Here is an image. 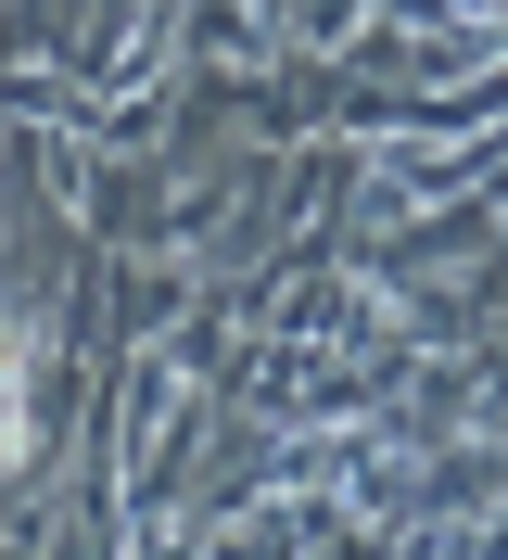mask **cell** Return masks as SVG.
Instances as JSON below:
<instances>
[{
    "label": "cell",
    "mask_w": 508,
    "mask_h": 560,
    "mask_svg": "<svg viewBox=\"0 0 508 560\" xmlns=\"http://www.w3.org/2000/svg\"><path fill=\"white\" fill-rule=\"evenodd\" d=\"M0 458H26V331L0 318Z\"/></svg>",
    "instance_id": "1"
}]
</instances>
